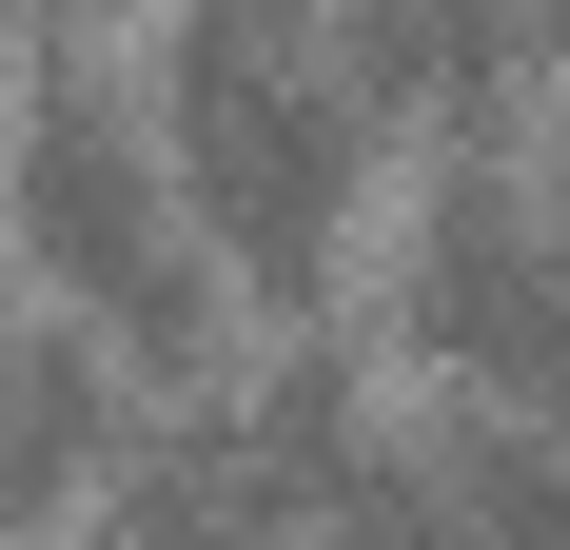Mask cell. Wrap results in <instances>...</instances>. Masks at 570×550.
<instances>
[{
    "label": "cell",
    "instance_id": "5",
    "mask_svg": "<svg viewBox=\"0 0 570 550\" xmlns=\"http://www.w3.org/2000/svg\"><path fill=\"white\" fill-rule=\"evenodd\" d=\"M374 118H433V138H512V99L551 79L531 59V0H315Z\"/></svg>",
    "mask_w": 570,
    "mask_h": 550
},
{
    "label": "cell",
    "instance_id": "7",
    "mask_svg": "<svg viewBox=\"0 0 570 550\" xmlns=\"http://www.w3.org/2000/svg\"><path fill=\"white\" fill-rule=\"evenodd\" d=\"M413 452L453 472V511L492 550H570V413H512V393H413Z\"/></svg>",
    "mask_w": 570,
    "mask_h": 550
},
{
    "label": "cell",
    "instance_id": "8",
    "mask_svg": "<svg viewBox=\"0 0 570 550\" xmlns=\"http://www.w3.org/2000/svg\"><path fill=\"white\" fill-rule=\"evenodd\" d=\"M315 550H492V531H472V511H453V472L413 452V413H374V452L315 492Z\"/></svg>",
    "mask_w": 570,
    "mask_h": 550
},
{
    "label": "cell",
    "instance_id": "9",
    "mask_svg": "<svg viewBox=\"0 0 570 550\" xmlns=\"http://www.w3.org/2000/svg\"><path fill=\"white\" fill-rule=\"evenodd\" d=\"M531 59H570V0H531Z\"/></svg>",
    "mask_w": 570,
    "mask_h": 550
},
{
    "label": "cell",
    "instance_id": "1",
    "mask_svg": "<svg viewBox=\"0 0 570 550\" xmlns=\"http://www.w3.org/2000/svg\"><path fill=\"white\" fill-rule=\"evenodd\" d=\"M138 99H158V158H177L197 256H217L256 315H335L354 197H374V158H394V118L354 99L335 20H315V0H177Z\"/></svg>",
    "mask_w": 570,
    "mask_h": 550
},
{
    "label": "cell",
    "instance_id": "6",
    "mask_svg": "<svg viewBox=\"0 0 570 550\" xmlns=\"http://www.w3.org/2000/svg\"><path fill=\"white\" fill-rule=\"evenodd\" d=\"M118 413H138V374L59 315V295H40V315H0V531H40L59 492H99Z\"/></svg>",
    "mask_w": 570,
    "mask_h": 550
},
{
    "label": "cell",
    "instance_id": "3",
    "mask_svg": "<svg viewBox=\"0 0 570 550\" xmlns=\"http://www.w3.org/2000/svg\"><path fill=\"white\" fill-rule=\"evenodd\" d=\"M413 374L433 393H512V413H570V236L551 197H531L492 138H453L433 158V197H413Z\"/></svg>",
    "mask_w": 570,
    "mask_h": 550
},
{
    "label": "cell",
    "instance_id": "4",
    "mask_svg": "<svg viewBox=\"0 0 570 550\" xmlns=\"http://www.w3.org/2000/svg\"><path fill=\"white\" fill-rule=\"evenodd\" d=\"M99 550H315V531L276 511V472L236 452L217 393H138L99 452Z\"/></svg>",
    "mask_w": 570,
    "mask_h": 550
},
{
    "label": "cell",
    "instance_id": "10",
    "mask_svg": "<svg viewBox=\"0 0 570 550\" xmlns=\"http://www.w3.org/2000/svg\"><path fill=\"white\" fill-rule=\"evenodd\" d=\"M551 236H570V177H551Z\"/></svg>",
    "mask_w": 570,
    "mask_h": 550
},
{
    "label": "cell",
    "instance_id": "2",
    "mask_svg": "<svg viewBox=\"0 0 570 550\" xmlns=\"http://www.w3.org/2000/svg\"><path fill=\"white\" fill-rule=\"evenodd\" d=\"M0 217H20L40 295L99 334L138 393H217L236 374V275L177 217V158H158V99H138V79L40 59V99L0 118Z\"/></svg>",
    "mask_w": 570,
    "mask_h": 550
}]
</instances>
